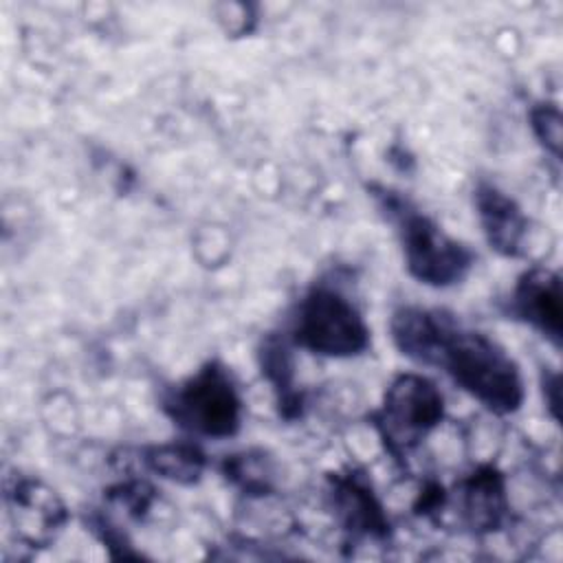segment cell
<instances>
[{"instance_id": "cell-1", "label": "cell", "mask_w": 563, "mask_h": 563, "mask_svg": "<svg viewBox=\"0 0 563 563\" xmlns=\"http://www.w3.org/2000/svg\"><path fill=\"white\" fill-rule=\"evenodd\" d=\"M431 365L442 367L453 383L497 416L515 413L523 402V380L517 363L484 332L466 330L444 314Z\"/></svg>"}, {"instance_id": "cell-2", "label": "cell", "mask_w": 563, "mask_h": 563, "mask_svg": "<svg viewBox=\"0 0 563 563\" xmlns=\"http://www.w3.org/2000/svg\"><path fill=\"white\" fill-rule=\"evenodd\" d=\"M374 196L396 224L405 266L413 279L433 288H446L468 275L475 262L468 246L444 233L429 216L413 209L394 191L376 189Z\"/></svg>"}, {"instance_id": "cell-3", "label": "cell", "mask_w": 563, "mask_h": 563, "mask_svg": "<svg viewBox=\"0 0 563 563\" xmlns=\"http://www.w3.org/2000/svg\"><path fill=\"white\" fill-rule=\"evenodd\" d=\"M163 409L178 427L205 438H231L242 424L240 391L229 369L218 361L205 363L172 389Z\"/></svg>"}, {"instance_id": "cell-4", "label": "cell", "mask_w": 563, "mask_h": 563, "mask_svg": "<svg viewBox=\"0 0 563 563\" xmlns=\"http://www.w3.org/2000/svg\"><path fill=\"white\" fill-rule=\"evenodd\" d=\"M290 334L299 347L332 358L356 356L369 345V328L363 314L330 286H314L303 295Z\"/></svg>"}, {"instance_id": "cell-5", "label": "cell", "mask_w": 563, "mask_h": 563, "mask_svg": "<svg viewBox=\"0 0 563 563\" xmlns=\"http://www.w3.org/2000/svg\"><path fill=\"white\" fill-rule=\"evenodd\" d=\"M444 418L440 389L420 374H400L385 391L374 424L394 457L413 451Z\"/></svg>"}, {"instance_id": "cell-6", "label": "cell", "mask_w": 563, "mask_h": 563, "mask_svg": "<svg viewBox=\"0 0 563 563\" xmlns=\"http://www.w3.org/2000/svg\"><path fill=\"white\" fill-rule=\"evenodd\" d=\"M7 506L18 539L29 548L48 545L68 519L55 490L31 477H15L7 486Z\"/></svg>"}, {"instance_id": "cell-7", "label": "cell", "mask_w": 563, "mask_h": 563, "mask_svg": "<svg viewBox=\"0 0 563 563\" xmlns=\"http://www.w3.org/2000/svg\"><path fill=\"white\" fill-rule=\"evenodd\" d=\"M510 312L559 347L563 332L561 277L543 266L528 268L510 295Z\"/></svg>"}, {"instance_id": "cell-8", "label": "cell", "mask_w": 563, "mask_h": 563, "mask_svg": "<svg viewBox=\"0 0 563 563\" xmlns=\"http://www.w3.org/2000/svg\"><path fill=\"white\" fill-rule=\"evenodd\" d=\"M473 202L488 246L504 257L523 255L528 218L521 207L490 183H479L475 187Z\"/></svg>"}, {"instance_id": "cell-9", "label": "cell", "mask_w": 563, "mask_h": 563, "mask_svg": "<svg viewBox=\"0 0 563 563\" xmlns=\"http://www.w3.org/2000/svg\"><path fill=\"white\" fill-rule=\"evenodd\" d=\"M457 510L468 530L473 532L497 530L504 523L506 510H508L504 475L493 466L477 468L460 486Z\"/></svg>"}, {"instance_id": "cell-10", "label": "cell", "mask_w": 563, "mask_h": 563, "mask_svg": "<svg viewBox=\"0 0 563 563\" xmlns=\"http://www.w3.org/2000/svg\"><path fill=\"white\" fill-rule=\"evenodd\" d=\"M334 484V506L347 532L367 534L383 539L389 534V521L383 512V506L374 497L369 484L358 473L336 475Z\"/></svg>"}, {"instance_id": "cell-11", "label": "cell", "mask_w": 563, "mask_h": 563, "mask_svg": "<svg viewBox=\"0 0 563 563\" xmlns=\"http://www.w3.org/2000/svg\"><path fill=\"white\" fill-rule=\"evenodd\" d=\"M444 312L424 310L418 306H402L394 312L389 330L394 345L411 361L431 365L438 339L442 332Z\"/></svg>"}, {"instance_id": "cell-12", "label": "cell", "mask_w": 563, "mask_h": 563, "mask_svg": "<svg viewBox=\"0 0 563 563\" xmlns=\"http://www.w3.org/2000/svg\"><path fill=\"white\" fill-rule=\"evenodd\" d=\"M147 466L158 473L165 479L178 482V484H194L200 479L207 457L205 453L189 442H172V444H158L145 451Z\"/></svg>"}, {"instance_id": "cell-13", "label": "cell", "mask_w": 563, "mask_h": 563, "mask_svg": "<svg viewBox=\"0 0 563 563\" xmlns=\"http://www.w3.org/2000/svg\"><path fill=\"white\" fill-rule=\"evenodd\" d=\"M260 365H262V372L266 374V378L275 385L282 413L286 418L299 416L301 398H299L297 389L292 387V361H290V352L284 345V341H277L273 336L266 339V343L262 345V352H260Z\"/></svg>"}, {"instance_id": "cell-14", "label": "cell", "mask_w": 563, "mask_h": 563, "mask_svg": "<svg viewBox=\"0 0 563 563\" xmlns=\"http://www.w3.org/2000/svg\"><path fill=\"white\" fill-rule=\"evenodd\" d=\"M530 123L541 145L554 156H561V112L554 103H539L530 110Z\"/></svg>"}, {"instance_id": "cell-15", "label": "cell", "mask_w": 563, "mask_h": 563, "mask_svg": "<svg viewBox=\"0 0 563 563\" xmlns=\"http://www.w3.org/2000/svg\"><path fill=\"white\" fill-rule=\"evenodd\" d=\"M224 473L249 493H264L268 488V477L266 468H262V460H253L246 453L227 460Z\"/></svg>"}, {"instance_id": "cell-16", "label": "cell", "mask_w": 563, "mask_h": 563, "mask_svg": "<svg viewBox=\"0 0 563 563\" xmlns=\"http://www.w3.org/2000/svg\"><path fill=\"white\" fill-rule=\"evenodd\" d=\"M119 493H112V497H117L121 504H125V508L134 515V517H143L154 499V488L143 484V482H132L125 486L117 488Z\"/></svg>"}]
</instances>
